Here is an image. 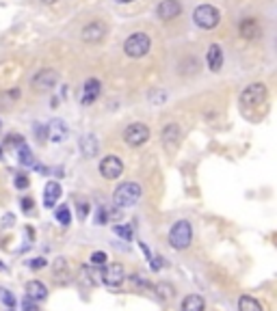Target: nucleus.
Returning a JSON list of instances; mask_svg holds the SVG:
<instances>
[{
    "mask_svg": "<svg viewBox=\"0 0 277 311\" xmlns=\"http://www.w3.org/2000/svg\"><path fill=\"white\" fill-rule=\"evenodd\" d=\"M143 197V188L136 182H122L115 190H113V205L119 210L132 208L138 203V199Z\"/></svg>",
    "mask_w": 277,
    "mask_h": 311,
    "instance_id": "1",
    "label": "nucleus"
},
{
    "mask_svg": "<svg viewBox=\"0 0 277 311\" xmlns=\"http://www.w3.org/2000/svg\"><path fill=\"white\" fill-rule=\"evenodd\" d=\"M167 240H169V246L175 249V251L189 249L191 242H193V225H191V221H175L171 225V229H169Z\"/></svg>",
    "mask_w": 277,
    "mask_h": 311,
    "instance_id": "2",
    "label": "nucleus"
},
{
    "mask_svg": "<svg viewBox=\"0 0 277 311\" xmlns=\"http://www.w3.org/2000/svg\"><path fill=\"white\" fill-rule=\"evenodd\" d=\"M152 48V39L145 33H132L124 43V52L130 59H143Z\"/></svg>",
    "mask_w": 277,
    "mask_h": 311,
    "instance_id": "3",
    "label": "nucleus"
},
{
    "mask_svg": "<svg viewBox=\"0 0 277 311\" xmlns=\"http://www.w3.org/2000/svg\"><path fill=\"white\" fill-rule=\"evenodd\" d=\"M193 22H195L199 29L212 31L221 22V13H219V9L212 5H199L195 11H193Z\"/></svg>",
    "mask_w": 277,
    "mask_h": 311,
    "instance_id": "4",
    "label": "nucleus"
},
{
    "mask_svg": "<svg viewBox=\"0 0 277 311\" xmlns=\"http://www.w3.org/2000/svg\"><path fill=\"white\" fill-rule=\"evenodd\" d=\"M241 104L247 108H253V106H260L264 104L266 99V85L264 82H251L249 87H245V91L241 93Z\"/></svg>",
    "mask_w": 277,
    "mask_h": 311,
    "instance_id": "5",
    "label": "nucleus"
},
{
    "mask_svg": "<svg viewBox=\"0 0 277 311\" xmlns=\"http://www.w3.org/2000/svg\"><path fill=\"white\" fill-rule=\"evenodd\" d=\"M124 141L128 147H141L150 141V127L145 123H130L124 132Z\"/></svg>",
    "mask_w": 277,
    "mask_h": 311,
    "instance_id": "6",
    "label": "nucleus"
},
{
    "mask_svg": "<svg viewBox=\"0 0 277 311\" xmlns=\"http://www.w3.org/2000/svg\"><path fill=\"white\" fill-rule=\"evenodd\" d=\"M98 171L104 179H117V177H122V173H124V162H122V158H117V156H104V158L100 160Z\"/></svg>",
    "mask_w": 277,
    "mask_h": 311,
    "instance_id": "7",
    "label": "nucleus"
},
{
    "mask_svg": "<svg viewBox=\"0 0 277 311\" xmlns=\"http://www.w3.org/2000/svg\"><path fill=\"white\" fill-rule=\"evenodd\" d=\"M33 87L35 89H39V91H50L57 87V82H59V71L57 69H50V67H45V69H39L37 74L33 76Z\"/></svg>",
    "mask_w": 277,
    "mask_h": 311,
    "instance_id": "8",
    "label": "nucleus"
},
{
    "mask_svg": "<svg viewBox=\"0 0 277 311\" xmlns=\"http://www.w3.org/2000/svg\"><path fill=\"white\" fill-rule=\"evenodd\" d=\"M104 35H106V24H102L100 20H94V22L85 24L82 26V31H80L82 41H87V43H100L104 39Z\"/></svg>",
    "mask_w": 277,
    "mask_h": 311,
    "instance_id": "9",
    "label": "nucleus"
},
{
    "mask_svg": "<svg viewBox=\"0 0 277 311\" xmlns=\"http://www.w3.org/2000/svg\"><path fill=\"white\" fill-rule=\"evenodd\" d=\"M160 139H163V147L167 149L169 153L178 149V145H180V139H182V130H180V125L178 123H167L165 125V130L160 134Z\"/></svg>",
    "mask_w": 277,
    "mask_h": 311,
    "instance_id": "10",
    "label": "nucleus"
},
{
    "mask_svg": "<svg viewBox=\"0 0 277 311\" xmlns=\"http://www.w3.org/2000/svg\"><path fill=\"white\" fill-rule=\"evenodd\" d=\"M126 279V270L122 264H106L104 270H102V279L100 281H104L106 286L110 288H117V286H122Z\"/></svg>",
    "mask_w": 277,
    "mask_h": 311,
    "instance_id": "11",
    "label": "nucleus"
},
{
    "mask_svg": "<svg viewBox=\"0 0 277 311\" xmlns=\"http://www.w3.org/2000/svg\"><path fill=\"white\" fill-rule=\"evenodd\" d=\"M182 13V5L180 0H160L158 7H156V15L160 17L163 22H171Z\"/></svg>",
    "mask_w": 277,
    "mask_h": 311,
    "instance_id": "12",
    "label": "nucleus"
},
{
    "mask_svg": "<svg viewBox=\"0 0 277 311\" xmlns=\"http://www.w3.org/2000/svg\"><path fill=\"white\" fill-rule=\"evenodd\" d=\"M100 91H102V82L98 78H89L85 85H82V97H80V104L82 106H91L100 97Z\"/></svg>",
    "mask_w": 277,
    "mask_h": 311,
    "instance_id": "13",
    "label": "nucleus"
},
{
    "mask_svg": "<svg viewBox=\"0 0 277 311\" xmlns=\"http://www.w3.org/2000/svg\"><path fill=\"white\" fill-rule=\"evenodd\" d=\"M238 33H241L243 39H256L262 35V26L256 17H245V20L238 24Z\"/></svg>",
    "mask_w": 277,
    "mask_h": 311,
    "instance_id": "14",
    "label": "nucleus"
},
{
    "mask_svg": "<svg viewBox=\"0 0 277 311\" xmlns=\"http://www.w3.org/2000/svg\"><path fill=\"white\" fill-rule=\"evenodd\" d=\"M67 134H70V130H67V125H65L63 119H52V121L48 123V139L52 143H63L67 139Z\"/></svg>",
    "mask_w": 277,
    "mask_h": 311,
    "instance_id": "15",
    "label": "nucleus"
},
{
    "mask_svg": "<svg viewBox=\"0 0 277 311\" xmlns=\"http://www.w3.org/2000/svg\"><path fill=\"white\" fill-rule=\"evenodd\" d=\"M206 63H208V69L210 71H221V67H223V50H221L219 43H212L208 52H206Z\"/></svg>",
    "mask_w": 277,
    "mask_h": 311,
    "instance_id": "16",
    "label": "nucleus"
},
{
    "mask_svg": "<svg viewBox=\"0 0 277 311\" xmlns=\"http://www.w3.org/2000/svg\"><path fill=\"white\" fill-rule=\"evenodd\" d=\"M61 195H63V190H61L59 182H48V184H45V190H43V205L54 208L57 201L61 199Z\"/></svg>",
    "mask_w": 277,
    "mask_h": 311,
    "instance_id": "17",
    "label": "nucleus"
},
{
    "mask_svg": "<svg viewBox=\"0 0 277 311\" xmlns=\"http://www.w3.org/2000/svg\"><path fill=\"white\" fill-rule=\"evenodd\" d=\"M26 298L35 300V303L45 300V298H48V288H45L41 281H29V283H26Z\"/></svg>",
    "mask_w": 277,
    "mask_h": 311,
    "instance_id": "18",
    "label": "nucleus"
},
{
    "mask_svg": "<svg viewBox=\"0 0 277 311\" xmlns=\"http://www.w3.org/2000/svg\"><path fill=\"white\" fill-rule=\"evenodd\" d=\"M80 151L85 158H96L98 151H100V143L96 139V134H85L80 139Z\"/></svg>",
    "mask_w": 277,
    "mask_h": 311,
    "instance_id": "19",
    "label": "nucleus"
},
{
    "mask_svg": "<svg viewBox=\"0 0 277 311\" xmlns=\"http://www.w3.org/2000/svg\"><path fill=\"white\" fill-rule=\"evenodd\" d=\"M206 309V300L199 294H189L182 300V311H204Z\"/></svg>",
    "mask_w": 277,
    "mask_h": 311,
    "instance_id": "20",
    "label": "nucleus"
},
{
    "mask_svg": "<svg viewBox=\"0 0 277 311\" xmlns=\"http://www.w3.org/2000/svg\"><path fill=\"white\" fill-rule=\"evenodd\" d=\"M238 311H264L260 300H256L253 296H241L238 298Z\"/></svg>",
    "mask_w": 277,
    "mask_h": 311,
    "instance_id": "21",
    "label": "nucleus"
},
{
    "mask_svg": "<svg viewBox=\"0 0 277 311\" xmlns=\"http://www.w3.org/2000/svg\"><path fill=\"white\" fill-rule=\"evenodd\" d=\"M17 160H20L24 167H35V158L29 149V145H20V149H17Z\"/></svg>",
    "mask_w": 277,
    "mask_h": 311,
    "instance_id": "22",
    "label": "nucleus"
},
{
    "mask_svg": "<svg viewBox=\"0 0 277 311\" xmlns=\"http://www.w3.org/2000/svg\"><path fill=\"white\" fill-rule=\"evenodd\" d=\"M167 91H163V89H156V91H152L150 93V104H154V106H163L165 102H167Z\"/></svg>",
    "mask_w": 277,
    "mask_h": 311,
    "instance_id": "23",
    "label": "nucleus"
},
{
    "mask_svg": "<svg viewBox=\"0 0 277 311\" xmlns=\"http://www.w3.org/2000/svg\"><path fill=\"white\" fill-rule=\"evenodd\" d=\"M57 221L63 225V227H67L72 223V212H70V205H61L57 210Z\"/></svg>",
    "mask_w": 277,
    "mask_h": 311,
    "instance_id": "24",
    "label": "nucleus"
},
{
    "mask_svg": "<svg viewBox=\"0 0 277 311\" xmlns=\"http://www.w3.org/2000/svg\"><path fill=\"white\" fill-rule=\"evenodd\" d=\"M91 264H94V266H106L108 264V255L104 253V251H96V253H91Z\"/></svg>",
    "mask_w": 277,
    "mask_h": 311,
    "instance_id": "25",
    "label": "nucleus"
},
{
    "mask_svg": "<svg viewBox=\"0 0 277 311\" xmlns=\"http://www.w3.org/2000/svg\"><path fill=\"white\" fill-rule=\"evenodd\" d=\"M156 294H158L163 300H167V298L173 296V288L169 286V283H158V286H156Z\"/></svg>",
    "mask_w": 277,
    "mask_h": 311,
    "instance_id": "26",
    "label": "nucleus"
},
{
    "mask_svg": "<svg viewBox=\"0 0 277 311\" xmlns=\"http://www.w3.org/2000/svg\"><path fill=\"white\" fill-rule=\"evenodd\" d=\"M0 300L9 307V309H13V305H15V298H13V294L9 290H5V288H0Z\"/></svg>",
    "mask_w": 277,
    "mask_h": 311,
    "instance_id": "27",
    "label": "nucleus"
},
{
    "mask_svg": "<svg viewBox=\"0 0 277 311\" xmlns=\"http://www.w3.org/2000/svg\"><path fill=\"white\" fill-rule=\"evenodd\" d=\"M22 311H41V309H39V305H37L35 300L24 298V300H22Z\"/></svg>",
    "mask_w": 277,
    "mask_h": 311,
    "instance_id": "28",
    "label": "nucleus"
},
{
    "mask_svg": "<svg viewBox=\"0 0 277 311\" xmlns=\"http://www.w3.org/2000/svg\"><path fill=\"white\" fill-rule=\"evenodd\" d=\"M106 221H108V212H106V210H104V205H102V208L98 210V218H96V225H104Z\"/></svg>",
    "mask_w": 277,
    "mask_h": 311,
    "instance_id": "29",
    "label": "nucleus"
},
{
    "mask_svg": "<svg viewBox=\"0 0 277 311\" xmlns=\"http://www.w3.org/2000/svg\"><path fill=\"white\" fill-rule=\"evenodd\" d=\"M115 234H119V236L128 238V240H130V238H132V229H130V227H115Z\"/></svg>",
    "mask_w": 277,
    "mask_h": 311,
    "instance_id": "30",
    "label": "nucleus"
},
{
    "mask_svg": "<svg viewBox=\"0 0 277 311\" xmlns=\"http://www.w3.org/2000/svg\"><path fill=\"white\" fill-rule=\"evenodd\" d=\"M78 216H80V221H85V218L89 216V203H80L78 205Z\"/></svg>",
    "mask_w": 277,
    "mask_h": 311,
    "instance_id": "31",
    "label": "nucleus"
},
{
    "mask_svg": "<svg viewBox=\"0 0 277 311\" xmlns=\"http://www.w3.org/2000/svg\"><path fill=\"white\" fill-rule=\"evenodd\" d=\"M15 186L17 188H29V177H26V175H17L15 177Z\"/></svg>",
    "mask_w": 277,
    "mask_h": 311,
    "instance_id": "32",
    "label": "nucleus"
},
{
    "mask_svg": "<svg viewBox=\"0 0 277 311\" xmlns=\"http://www.w3.org/2000/svg\"><path fill=\"white\" fill-rule=\"evenodd\" d=\"M43 266H45V260L43 257H37V260L31 262V268H43Z\"/></svg>",
    "mask_w": 277,
    "mask_h": 311,
    "instance_id": "33",
    "label": "nucleus"
},
{
    "mask_svg": "<svg viewBox=\"0 0 277 311\" xmlns=\"http://www.w3.org/2000/svg\"><path fill=\"white\" fill-rule=\"evenodd\" d=\"M22 205H24V212H31V210H33V199H22Z\"/></svg>",
    "mask_w": 277,
    "mask_h": 311,
    "instance_id": "34",
    "label": "nucleus"
},
{
    "mask_svg": "<svg viewBox=\"0 0 277 311\" xmlns=\"http://www.w3.org/2000/svg\"><path fill=\"white\" fill-rule=\"evenodd\" d=\"M43 3H45V5H57L59 0H43Z\"/></svg>",
    "mask_w": 277,
    "mask_h": 311,
    "instance_id": "35",
    "label": "nucleus"
},
{
    "mask_svg": "<svg viewBox=\"0 0 277 311\" xmlns=\"http://www.w3.org/2000/svg\"><path fill=\"white\" fill-rule=\"evenodd\" d=\"M117 3H122V5H130V3H134V0H117Z\"/></svg>",
    "mask_w": 277,
    "mask_h": 311,
    "instance_id": "36",
    "label": "nucleus"
},
{
    "mask_svg": "<svg viewBox=\"0 0 277 311\" xmlns=\"http://www.w3.org/2000/svg\"><path fill=\"white\" fill-rule=\"evenodd\" d=\"M0 158H3V147H0Z\"/></svg>",
    "mask_w": 277,
    "mask_h": 311,
    "instance_id": "37",
    "label": "nucleus"
},
{
    "mask_svg": "<svg viewBox=\"0 0 277 311\" xmlns=\"http://www.w3.org/2000/svg\"><path fill=\"white\" fill-rule=\"evenodd\" d=\"M7 311H13V309H7Z\"/></svg>",
    "mask_w": 277,
    "mask_h": 311,
    "instance_id": "38",
    "label": "nucleus"
}]
</instances>
